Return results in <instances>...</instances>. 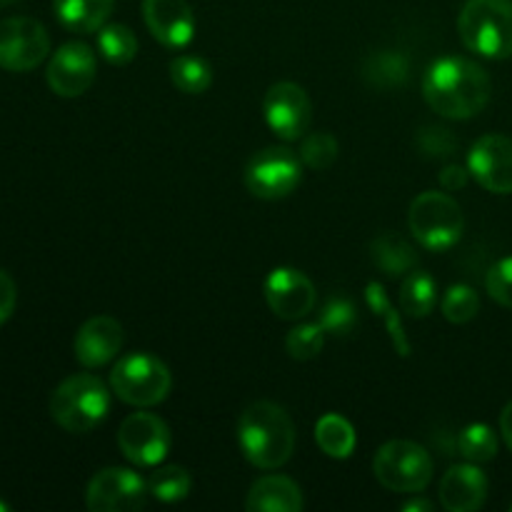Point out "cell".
I'll list each match as a JSON object with an SVG mask.
<instances>
[{
    "mask_svg": "<svg viewBox=\"0 0 512 512\" xmlns=\"http://www.w3.org/2000/svg\"><path fill=\"white\" fill-rule=\"evenodd\" d=\"M458 450L468 463H490L498 455V438L485 423H473L458 435Z\"/></svg>",
    "mask_w": 512,
    "mask_h": 512,
    "instance_id": "obj_29",
    "label": "cell"
},
{
    "mask_svg": "<svg viewBox=\"0 0 512 512\" xmlns=\"http://www.w3.org/2000/svg\"><path fill=\"white\" fill-rule=\"evenodd\" d=\"M365 303L373 310L375 318H380L385 323V330H388L390 340H393V348L398 350L400 355H410V340L408 333L403 328V320H400V313L395 310V305L390 303L388 293H385L383 285L368 283L365 285Z\"/></svg>",
    "mask_w": 512,
    "mask_h": 512,
    "instance_id": "obj_25",
    "label": "cell"
},
{
    "mask_svg": "<svg viewBox=\"0 0 512 512\" xmlns=\"http://www.w3.org/2000/svg\"><path fill=\"white\" fill-rule=\"evenodd\" d=\"M245 508L250 512H300L303 493L285 475H263L250 488Z\"/></svg>",
    "mask_w": 512,
    "mask_h": 512,
    "instance_id": "obj_19",
    "label": "cell"
},
{
    "mask_svg": "<svg viewBox=\"0 0 512 512\" xmlns=\"http://www.w3.org/2000/svg\"><path fill=\"white\" fill-rule=\"evenodd\" d=\"M190 488H193V478L185 468H178V465H165V468H158L148 480V490L155 500L160 503H180L190 495Z\"/></svg>",
    "mask_w": 512,
    "mask_h": 512,
    "instance_id": "obj_28",
    "label": "cell"
},
{
    "mask_svg": "<svg viewBox=\"0 0 512 512\" xmlns=\"http://www.w3.org/2000/svg\"><path fill=\"white\" fill-rule=\"evenodd\" d=\"M325 345V330L320 323H305L290 330L285 338V350L293 360H313L318 358Z\"/></svg>",
    "mask_w": 512,
    "mask_h": 512,
    "instance_id": "obj_32",
    "label": "cell"
},
{
    "mask_svg": "<svg viewBox=\"0 0 512 512\" xmlns=\"http://www.w3.org/2000/svg\"><path fill=\"white\" fill-rule=\"evenodd\" d=\"M108 413L110 390L98 375H73L50 395V415L68 433H90L108 418Z\"/></svg>",
    "mask_w": 512,
    "mask_h": 512,
    "instance_id": "obj_3",
    "label": "cell"
},
{
    "mask_svg": "<svg viewBox=\"0 0 512 512\" xmlns=\"http://www.w3.org/2000/svg\"><path fill=\"white\" fill-rule=\"evenodd\" d=\"M500 433H503V440L508 443V448L512 450V400L505 405L503 415H500Z\"/></svg>",
    "mask_w": 512,
    "mask_h": 512,
    "instance_id": "obj_38",
    "label": "cell"
},
{
    "mask_svg": "<svg viewBox=\"0 0 512 512\" xmlns=\"http://www.w3.org/2000/svg\"><path fill=\"white\" fill-rule=\"evenodd\" d=\"M468 173L488 193H512V140L505 135H483L468 153Z\"/></svg>",
    "mask_w": 512,
    "mask_h": 512,
    "instance_id": "obj_14",
    "label": "cell"
},
{
    "mask_svg": "<svg viewBox=\"0 0 512 512\" xmlns=\"http://www.w3.org/2000/svg\"><path fill=\"white\" fill-rule=\"evenodd\" d=\"M295 425L280 405L260 400L238 420V445L248 463L260 470L283 468L295 453Z\"/></svg>",
    "mask_w": 512,
    "mask_h": 512,
    "instance_id": "obj_2",
    "label": "cell"
},
{
    "mask_svg": "<svg viewBox=\"0 0 512 512\" xmlns=\"http://www.w3.org/2000/svg\"><path fill=\"white\" fill-rule=\"evenodd\" d=\"M170 80L185 95H200L213 85V70L198 55H178L170 60Z\"/></svg>",
    "mask_w": 512,
    "mask_h": 512,
    "instance_id": "obj_26",
    "label": "cell"
},
{
    "mask_svg": "<svg viewBox=\"0 0 512 512\" xmlns=\"http://www.w3.org/2000/svg\"><path fill=\"white\" fill-rule=\"evenodd\" d=\"M373 473L393 493H423L433 480V458L410 440H390L375 453Z\"/></svg>",
    "mask_w": 512,
    "mask_h": 512,
    "instance_id": "obj_7",
    "label": "cell"
},
{
    "mask_svg": "<svg viewBox=\"0 0 512 512\" xmlns=\"http://www.w3.org/2000/svg\"><path fill=\"white\" fill-rule=\"evenodd\" d=\"M488 498V478L478 463L453 465L440 480V505L450 512H475Z\"/></svg>",
    "mask_w": 512,
    "mask_h": 512,
    "instance_id": "obj_18",
    "label": "cell"
},
{
    "mask_svg": "<svg viewBox=\"0 0 512 512\" xmlns=\"http://www.w3.org/2000/svg\"><path fill=\"white\" fill-rule=\"evenodd\" d=\"M370 253H373V263L390 278L408 275L418 265V253H415L413 245L395 233L378 235L370 243Z\"/></svg>",
    "mask_w": 512,
    "mask_h": 512,
    "instance_id": "obj_21",
    "label": "cell"
},
{
    "mask_svg": "<svg viewBox=\"0 0 512 512\" xmlns=\"http://www.w3.org/2000/svg\"><path fill=\"white\" fill-rule=\"evenodd\" d=\"M263 113L268 128L280 140L293 143L308 133L310 120H313V103L298 83H275L265 93Z\"/></svg>",
    "mask_w": 512,
    "mask_h": 512,
    "instance_id": "obj_12",
    "label": "cell"
},
{
    "mask_svg": "<svg viewBox=\"0 0 512 512\" xmlns=\"http://www.w3.org/2000/svg\"><path fill=\"white\" fill-rule=\"evenodd\" d=\"M148 480L130 468H105L90 480L85 505L93 512H138L148 503Z\"/></svg>",
    "mask_w": 512,
    "mask_h": 512,
    "instance_id": "obj_10",
    "label": "cell"
},
{
    "mask_svg": "<svg viewBox=\"0 0 512 512\" xmlns=\"http://www.w3.org/2000/svg\"><path fill=\"white\" fill-rule=\"evenodd\" d=\"M410 233L425 250L443 253L463 238L465 218L460 205L448 193L428 190L410 203Z\"/></svg>",
    "mask_w": 512,
    "mask_h": 512,
    "instance_id": "obj_6",
    "label": "cell"
},
{
    "mask_svg": "<svg viewBox=\"0 0 512 512\" xmlns=\"http://www.w3.org/2000/svg\"><path fill=\"white\" fill-rule=\"evenodd\" d=\"M265 303L280 320H300L313 313L315 295L308 275L295 268H275L265 280Z\"/></svg>",
    "mask_w": 512,
    "mask_h": 512,
    "instance_id": "obj_15",
    "label": "cell"
},
{
    "mask_svg": "<svg viewBox=\"0 0 512 512\" xmlns=\"http://www.w3.org/2000/svg\"><path fill=\"white\" fill-rule=\"evenodd\" d=\"M123 348V328L110 315H95L85 320L75 333V360L83 368H103L110 360L118 358Z\"/></svg>",
    "mask_w": 512,
    "mask_h": 512,
    "instance_id": "obj_17",
    "label": "cell"
},
{
    "mask_svg": "<svg viewBox=\"0 0 512 512\" xmlns=\"http://www.w3.org/2000/svg\"><path fill=\"white\" fill-rule=\"evenodd\" d=\"M15 303H18L15 280L10 278L5 270H0V325H3L5 320H10V315L15 313Z\"/></svg>",
    "mask_w": 512,
    "mask_h": 512,
    "instance_id": "obj_36",
    "label": "cell"
},
{
    "mask_svg": "<svg viewBox=\"0 0 512 512\" xmlns=\"http://www.w3.org/2000/svg\"><path fill=\"white\" fill-rule=\"evenodd\" d=\"M303 178V160L290 148L273 145L250 158L245 168V185L255 198L280 200L293 193Z\"/></svg>",
    "mask_w": 512,
    "mask_h": 512,
    "instance_id": "obj_8",
    "label": "cell"
},
{
    "mask_svg": "<svg viewBox=\"0 0 512 512\" xmlns=\"http://www.w3.org/2000/svg\"><path fill=\"white\" fill-rule=\"evenodd\" d=\"M420 145H423L425 153L430 155H450L455 148V140L453 135H450V130L430 128L425 130L423 138H420Z\"/></svg>",
    "mask_w": 512,
    "mask_h": 512,
    "instance_id": "obj_35",
    "label": "cell"
},
{
    "mask_svg": "<svg viewBox=\"0 0 512 512\" xmlns=\"http://www.w3.org/2000/svg\"><path fill=\"white\" fill-rule=\"evenodd\" d=\"M150 35L165 48H185L195 35V15L188 0H143Z\"/></svg>",
    "mask_w": 512,
    "mask_h": 512,
    "instance_id": "obj_16",
    "label": "cell"
},
{
    "mask_svg": "<svg viewBox=\"0 0 512 512\" xmlns=\"http://www.w3.org/2000/svg\"><path fill=\"white\" fill-rule=\"evenodd\" d=\"M403 512H430L433 510V503H428V500H410V503H405Z\"/></svg>",
    "mask_w": 512,
    "mask_h": 512,
    "instance_id": "obj_39",
    "label": "cell"
},
{
    "mask_svg": "<svg viewBox=\"0 0 512 512\" xmlns=\"http://www.w3.org/2000/svg\"><path fill=\"white\" fill-rule=\"evenodd\" d=\"M98 50L110 65H128L138 55V38L123 23H105L98 30Z\"/></svg>",
    "mask_w": 512,
    "mask_h": 512,
    "instance_id": "obj_27",
    "label": "cell"
},
{
    "mask_svg": "<svg viewBox=\"0 0 512 512\" xmlns=\"http://www.w3.org/2000/svg\"><path fill=\"white\" fill-rule=\"evenodd\" d=\"M465 183H468V173H465L460 165H448V168H443V173H440V185H443L448 193L465 188Z\"/></svg>",
    "mask_w": 512,
    "mask_h": 512,
    "instance_id": "obj_37",
    "label": "cell"
},
{
    "mask_svg": "<svg viewBox=\"0 0 512 512\" xmlns=\"http://www.w3.org/2000/svg\"><path fill=\"white\" fill-rule=\"evenodd\" d=\"M173 445V435L163 418L153 413H133L120 423L118 448L130 463L155 468L165 460Z\"/></svg>",
    "mask_w": 512,
    "mask_h": 512,
    "instance_id": "obj_11",
    "label": "cell"
},
{
    "mask_svg": "<svg viewBox=\"0 0 512 512\" xmlns=\"http://www.w3.org/2000/svg\"><path fill=\"white\" fill-rule=\"evenodd\" d=\"M0 512H10V505L8 503H0Z\"/></svg>",
    "mask_w": 512,
    "mask_h": 512,
    "instance_id": "obj_40",
    "label": "cell"
},
{
    "mask_svg": "<svg viewBox=\"0 0 512 512\" xmlns=\"http://www.w3.org/2000/svg\"><path fill=\"white\" fill-rule=\"evenodd\" d=\"M408 73V58L398 50H378V53H370L363 63V78L373 88H400L408 80Z\"/></svg>",
    "mask_w": 512,
    "mask_h": 512,
    "instance_id": "obj_22",
    "label": "cell"
},
{
    "mask_svg": "<svg viewBox=\"0 0 512 512\" xmlns=\"http://www.w3.org/2000/svg\"><path fill=\"white\" fill-rule=\"evenodd\" d=\"M438 303V285L425 270H410L400 288V308L413 318H428Z\"/></svg>",
    "mask_w": 512,
    "mask_h": 512,
    "instance_id": "obj_24",
    "label": "cell"
},
{
    "mask_svg": "<svg viewBox=\"0 0 512 512\" xmlns=\"http://www.w3.org/2000/svg\"><path fill=\"white\" fill-rule=\"evenodd\" d=\"M488 295L503 308H512V258H503L488 270L485 278Z\"/></svg>",
    "mask_w": 512,
    "mask_h": 512,
    "instance_id": "obj_34",
    "label": "cell"
},
{
    "mask_svg": "<svg viewBox=\"0 0 512 512\" xmlns=\"http://www.w3.org/2000/svg\"><path fill=\"white\" fill-rule=\"evenodd\" d=\"M45 80L60 98L83 95L95 80V53L90 45L78 43V40L60 45L50 58Z\"/></svg>",
    "mask_w": 512,
    "mask_h": 512,
    "instance_id": "obj_13",
    "label": "cell"
},
{
    "mask_svg": "<svg viewBox=\"0 0 512 512\" xmlns=\"http://www.w3.org/2000/svg\"><path fill=\"white\" fill-rule=\"evenodd\" d=\"M320 328L325 330V335H335V338H345L355 330L358 325V313H355V305L350 303L343 295H335L328 303L323 305V313H320Z\"/></svg>",
    "mask_w": 512,
    "mask_h": 512,
    "instance_id": "obj_30",
    "label": "cell"
},
{
    "mask_svg": "<svg viewBox=\"0 0 512 512\" xmlns=\"http://www.w3.org/2000/svg\"><path fill=\"white\" fill-rule=\"evenodd\" d=\"M510 510H512V505H510Z\"/></svg>",
    "mask_w": 512,
    "mask_h": 512,
    "instance_id": "obj_42",
    "label": "cell"
},
{
    "mask_svg": "<svg viewBox=\"0 0 512 512\" xmlns=\"http://www.w3.org/2000/svg\"><path fill=\"white\" fill-rule=\"evenodd\" d=\"M5 3H13V0H0V5H5Z\"/></svg>",
    "mask_w": 512,
    "mask_h": 512,
    "instance_id": "obj_41",
    "label": "cell"
},
{
    "mask_svg": "<svg viewBox=\"0 0 512 512\" xmlns=\"http://www.w3.org/2000/svg\"><path fill=\"white\" fill-rule=\"evenodd\" d=\"M173 388V375L168 365L148 353L125 355L110 370V390L123 403L135 408H153L163 403Z\"/></svg>",
    "mask_w": 512,
    "mask_h": 512,
    "instance_id": "obj_5",
    "label": "cell"
},
{
    "mask_svg": "<svg viewBox=\"0 0 512 512\" xmlns=\"http://www.w3.org/2000/svg\"><path fill=\"white\" fill-rule=\"evenodd\" d=\"M48 53L50 35L40 20L25 15L0 20V68L25 73L38 68Z\"/></svg>",
    "mask_w": 512,
    "mask_h": 512,
    "instance_id": "obj_9",
    "label": "cell"
},
{
    "mask_svg": "<svg viewBox=\"0 0 512 512\" xmlns=\"http://www.w3.org/2000/svg\"><path fill=\"white\" fill-rule=\"evenodd\" d=\"M300 160L313 170H328L338 160V140L330 133L303 135Z\"/></svg>",
    "mask_w": 512,
    "mask_h": 512,
    "instance_id": "obj_33",
    "label": "cell"
},
{
    "mask_svg": "<svg viewBox=\"0 0 512 512\" xmlns=\"http://www.w3.org/2000/svg\"><path fill=\"white\" fill-rule=\"evenodd\" d=\"M458 33L465 48L483 58H512V0H468Z\"/></svg>",
    "mask_w": 512,
    "mask_h": 512,
    "instance_id": "obj_4",
    "label": "cell"
},
{
    "mask_svg": "<svg viewBox=\"0 0 512 512\" xmlns=\"http://www.w3.org/2000/svg\"><path fill=\"white\" fill-rule=\"evenodd\" d=\"M355 428L343 418V415L328 413L315 425V443L328 458L345 460L355 450Z\"/></svg>",
    "mask_w": 512,
    "mask_h": 512,
    "instance_id": "obj_23",
    "label": "cell"
},
{
    "mask_svg": "<svg viewBox=\"0 0 512 512\" xmlns=\"http://www.w3.org/2000/svg\"><path fill=\"white\" fill-rule=\"evenodd\" d=\"M115 0H53L58 23L70 33H98L108 23Z\"/></svg>",
    "mask_w": 512,
    "mask_h": 512,
    "instance_id": "obj_20",
    "label": "cell"
},
{
    "mask_svg": "<svg viewBox=\"0 0 512 512\" xmlns=\"http://www.w3.org/2000/svg\"><path fill=\"white\" fill-rule=\"evenodd\" d=\"M488 73L478 63L458 55L430 63L423 78V95L430 108L450 120H468L483 113L490 100Z\"/></svg>",
    "mask_w": 512,
    "mask_h": 512,
    "instance_id": "obj_1",
    "label": "cell"
},
{
    "mask_svg": "<svg viewBox=\"0 0 512 512\" xmlns=\"http://www.w3.org/2000/svg\"><path fill=\"white\" fill-rule=\"evenodd\" d=\"M440 310H443L445 320L455 325L470 323V320L478 315L480 310V298L470 285H453V288L445 293L443 303H440Z\"/></svg>",
    "mask_w": 512,
    "mask_h": 512,
    "instance_id": "obj_31",
    "label": "cell"
}]
</instances>
